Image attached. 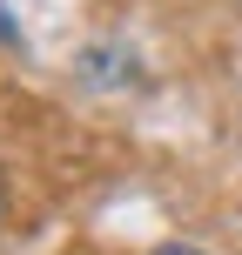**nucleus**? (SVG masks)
Returning a JSON list of instances; mask_svg holds the SVG:
<instances>
[{"mask_svg":"<svg viewBox=\"0 0 242 255\" xmlns=\"http://www.w3.org/2000/svg\"><path fill=\"white\" fill-rule=\"evenodd\" d=\"M155 255H202V249H182V242H168V249H155Z\"/></svg>","mask_w":242,"mask_h":255,"instance_id":"f257e3e1","label":"nucleus"},{"mask_svg":"<svg viewBox=\"0 0 242 255\" xmlns=\"http://www.w3.org/2000/svg\"><path fill=\"white\" fill-rule=\"evenodd\" d=\"M0 229H7V188H0Z\"/></svg>","mask_w":242,"mask_h":255,"instance_id":"f03ea898","label":"nucleus"}]
</instances>
